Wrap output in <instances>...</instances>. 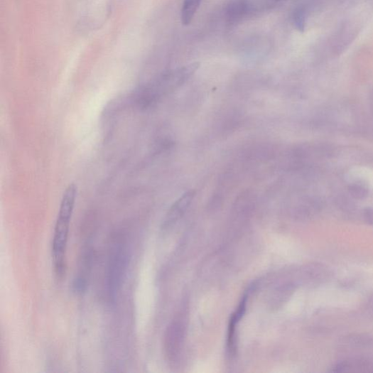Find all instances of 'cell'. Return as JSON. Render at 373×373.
<instances>
[{
	"mask_svg": "<svg viewBox=\"0 0 373 373\" xmlns=\"http://www.w3.org/2000/svg\"><path fill=\"white\" fill-rule=\"evenodd\" d=\"M307 10L304 7H300L295 10L293 16V23L299 31H304L307 22Z\"/></svg>",
	"mask_w": 373,
	"mask_h": 373,
	"instance_id": "obj_7",
	"label": "cell"
},
{
	"mask_svg": "<svg viewBox=\"0 0 373 373\" xmlns=\"http://www.w3.org/2000/svg\"><path fill=\"white\" fill-rule=\"evenodd\" d=\"M202 0H184L181 19L183 25H189L197 13Z\"/></svg>",
	"mask_w": 373,
	"mask_h": 373,
	"instance_id": "obj_6",
	"label": "cell"
},
{
	"mask_svg": "<svg viewBox=\"0 0 373 373\" xmlns=\"http://www.w3.org/2000/svg\"><path fill=\"white\" fill-rule=\"evenodd\" d=\"M252 0H229L225 8V17L229 24L238 23L255 16Z\"/></svg>",
	"mask_w": 373,
	"mask_h": 373,
	"instance_id": "obj_4",
	"label": "cell"
},
{
	"mask_svg": "<svg viewBox=\"0 0 373 373\" xmlns=\"http://www.w3.org/2000/svg\"><path fill=\"white\" fill-rule=\"evenodd\" d=\"M276 1H277V2H278V1H282V0H276Z\"/></svg>",
	"mask_w": 373,
	"mask_h": 373,
	"instance_id": "obj_8",
	"label": "cell"
},
{
	"mask_svg": "<svg viewBox=\"0 0 373 373\" xmlns=\"http://www.w3.org/2000/svg\"><path fill=\"white\" fill-rule=\"evenodd\" d=\"M198 67L199 64L196 63L163 73L137 92L138 102L148 106L163 96L175 91L194 75Z\"/></svg>",
	"mask_w": 373,
	"mask_h": 373,
	"instance_id": "obj_2",
	"label": "cell"
},
{
	"mask_svg": "<svg viewBox=\"0 0 373 373\" xmlns=\"http://www.w3.org/2000/svg\"><path fill=\"white\" fill-rule=\"evenodd\" d=\"M77 196V185L75 183L70 184L63 196L59 215L57 217L55 225L52 253L54 271L59 278H63L66 273V253L70 226Z\"/></svg>",
	"mask_w": 373,
	"mask_h": 373,
	"instance_id": "obj_1",
	"label": "cell"
},
{
	"mask_svg": "<svg viewBox=\"0 0 373 373\" xmlns=\"http://www.w3.org/2000/svg\"><path fill=\"white\" fill-rule=\"evenodd\" d=\"M195 196V191L190 190L183 194L176 202L171 207L167 212L163 225V229L173 227L185 214Z\"/></svg>",
	"mask_w": 373,
	"mask_h": 373,
	"instance_id": "obj_5",
	"label": "cell"
},
{
	"mask_svg": "<svg viewBox=\"0 0 373 373\" xmlns=\"http://www.w3.org/2000/svg\"><path fill=\"white\" fill-rule=\"evenodd\" d=\"M129 258L126 242L119 237L112 245L107 269L105 289L110 302L116 301L121 289L129 264Z\"/></svg>",
	"mask_w": 373,
	"mask_h": 373,
	"instance_id": "obj_3",
	"label": "cell"
}]
</instances>
